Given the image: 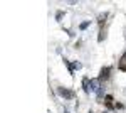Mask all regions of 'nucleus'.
<instances>
[{
  "mask_svg": "<svg viewBox=\"0 0 126 113\" xmlns=\"http://www.w3.org/2000/svg\"><path fill=\"white\" fill-rule=\"evenodd\" d=\"M57 94L59 96H62V98H66V100H71V98H74V93L71 91V90H67V88H57Z\"/></svg>",
  "mask_w": 126,
  "mask_h": 113,
  "instance_id": "f257e3e1",
  "label": "nucleus"
},
{
  "mask_svg": "<svg viewBox=\"0 0 126 113\" xmlns=\"http://www.w3.org/2000/svg\"><path fill=\"white\" fill-rule=\"evenodd\" d=\"M89 90H91L93 93H97V91L101 90V86H99V79H96V78L91 79V81H89Z\"/></svg>",
  "mask_w": 126,
  "mask_h": 113,
  "instance_id": "f03ea898",
  "label": "nucleus"
},
{
  "mask_svg": "<svg viewBox=\"0 0 126 113\" xmlns=\"http://www.w3.org/2000/svg\"><path fill=\"white\" fill-rule=\"evenodd\" d=\"M109 73H111V68L109 66L103 68V69L99 71V79H108V78H109Z\"/></svg>",
  "mask_w": 126,
  "mask_h": 113,
  "instance_id": "7ed1b4c3",
  "label": "nucleus"
},
{
  "mask_svg": "<svg viewBox=\"0 0 126 113\" xmlns=\"http://www.w3.org/2000/svg\"><path fill=\"white\" fill-rule=\"evenodd\" d=\"M89 81H91L89 78H84V79H82V88H84V91H86L87 94L91 93V90H89Z\"/></svg>",
  "mask_w": 126,
  "mask_h": 113,
  "instance_id": "20e7f679",
  "label": "nucleus"
},
{
  "mask_svg": "<svg viewBox=\"0 0 126 113\" xmlns=\"http://www.w3.org/2000/svg\"><path fill=\"white\" fill-rule=\"evenodd\" d=\"M96 94H97V101L101 103V100H103V96H106V94H104V88L101 86V90H99V91H97Z\"/></svg>",
  "mask_w": 126,
  "mask_h": 113,
  "instance_id": "39448f33",
  "label": "nucleus"
},
{
  "mask_svg": "<svg viewBox=\"0 0 126 113\" xmlns=\"http://www.w3.org/2000/svg\"><path fill=\"white\" fill-rule=\"evenodd\" d=\"M106 19H108V14H106V12H104V14H101V15L97 17V22H99V25H103V22H104Z\"/></svg>",
  "mask_w": 126,
  "mask_h": 113,
  "instance_id": "423d86ee",
  "label": "nucleus"
},
{
  "mask_svg": "<svg viewBox=\"0 0 126 113\" xmlns=\"http://www.w3.org/2000/svg\"><path fill=\"white\" fill-rule=\"evenodd\" d=\"M89 24H91V22H82V24L79 25V29H81V30H84V29H87V27H89Z\"/></svg>",
  "mask_w": 126,
  "mask_h": 113,
  "instance_id": "0eeeda50",
  "label": "nucleus"
},
{
  "mask_svg": "<svg viewBox=\"0 0 126 113\" xmlns=\"http://www.w3.org/2000/svg\"><path fill=\"white\" fill-rule=\"evenodd\" d=\"M103 34H104V32H103V29H101V30H99V37H97V41H99V42H101V41H103V37H104V36H103Z\"/></svg>",
  "mask_w": 126,
  "mask_h": 113,
  "instance_id": "6e6552de",
  "label": "nucleus"
},
{
  "mask_svg": "<svg viewBox=\"0 0 126 113\" xmlns=\"http://www.w3.org/2000/svg\"><path fill=\"white\" fill-rule=\"evenodd\" d=\"M62 15H64L62 12H57V14H56V19H57V20H61V19H62Z\"/></svg>",
  "mask_w": 126,
  "mask_h": 113,
  "instance_id": "1a4fd4ad",
  "label": "nucleus"
},
{
  "mask_svg": "<svg viewBox=\"0 0 126 113\" xmlns=\"http://www.w3.org/2000/svg\"><path fill=\"white\" fill-rule=\"evenodd\" d=\"M64 113H69V112H67V110H64Z\"/></svg>",
  "mask_w": 126,
  "mask_h": 113,
  "instance_id": "9d476101",
  "label": "nucleus"
},
{
  "mask_svg": "<svg viewBox=\"0 0 126 113\" xmlns=\"http://www.w3.org/2000/svg\"><path fill=\"white\" fill-rule=\"evenodd\" d=\"M103 113H109V112H103Z\"/></svg>",
  "mask_w": 126,
  "mask_h": 113,
  "instance_id": "9b49d317",
  "label": "nucleus"
},
{
  "mask_svg": "<svg viewBox=\"0 0 126 113\" xmlns=\"http://www.w3.org/2000/svg\"><path fill=\"white\" fill-rule=\"evenodd\" d=\"M49 113H50V112H49Z\"/></svg>",
  "mask_w": 126,
  "mask_h": 113,
  "instance_id": "f8f14e48",
  "label": "nucleus"
}]
</instances>
